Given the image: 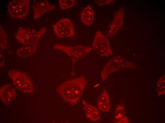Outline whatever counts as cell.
I'll list each match as a JSON object with an SVG mask.
<instances>
[{"mask_svg":"<svg viewBox=\"0 0 165 123\" xmlns=\"http://www.w3.org/2000/svg\"><path fill=\"white\" fill-rule=\"evenodd\" d=\"M87 83L83 76H80L66 81L59 89L64 99L74 104L82 96Z\"/></svg>","mask_w":165,"mask_h":123,"instance_id":"cell-1","label":"cell"},{"mask_svg":"<svg viewBox=\"0 0 165 123\" xmlns=\"http://www.w3.org/2000/svg\"><path fill=\"white\" fill-rule=\"evenodd\" d=\"M53 48L55 50H60L66 53L71 58L73 66L78 60L85 57L92 49V48L90 47L67 46L60 44H55Z\"/></svg>","mask_w":165,"mask_h":123,"instance_id":"cell-2","label":"cell"},{"mask_svg":"<svg viewBox=\"0 0 165 123\" xmlns=\"http://www.w3.org/2000/svg\"><path fill=\"white\" fill-rule=\"evenodd\" d=\"M8 73L13 84L17 89L24 93H31L33 92L32 82L25 73L14 69L10 70Z\"/></svg>","mask_w":165,"mask_h":123,"instance_id":"cell-3","label":"cell"},{"mask_svg":"<svg viewBox=\"0 0 165 123\" xmlns=\"http://www.w3.org/2000/svg\"><path fill=\"white\" fill-rule=\"evenodd\" d=\"M92 47L94 50L101 57H107L113 55L109 40L101 31L96 32Z\"/></svg>","mask_w":165,"mask_h":123,"instance_id":"cell-4","label":"cell"},{"mask_svg":"<svg viewBox=\"0 0 165 123\" xmlns=\"http://www.w3.org/2000/svg\"><path fill=\"white\" fill-rule=\"evenodd\" d=\"M131 64L121 57H114L108 61L101 72L103 82L105 80L111 73L121 69L130 67Z\"/></svg>","mask_w":165,"mask_h":123,"instance_id":"cell-5","label":"cell"},{"mask_svg":"<svg viewBox=\"0 0 165 123\" xmlns=\"http://www.w3.org/2000/svg\"><path fill=\"white\" fill-rule=\"evenodd\" d=\"M20 29L16 36L18 41L24 44L37 45L38 42L42 35L46 32V29L45 27H42L39 31L36 32L32 30L28 31L23 29Z\"/></svg>","mask_w":165,"mask_h":123,"instance_id":"cell-6","label":"cell"},{"mask_svg":"<svg viewBox=\"0 0 165 123\" xmlns=\"http://www.w3.org/2000/svg\"><path fill=\"white\" fill-rule=\"evenodd\" d=\"M55 34L59 38L73 36L75 34L73 24L69 19L62 18L53 26Z\"/></svg>","mask_w":165,"mask_h":123,"instance_id":"cell-7","label":"cell"},{"mask_svg":"<svg viewBox=\"0 0 165 123\" xmlns=\"http://www.w3.org/2000/svg\"><path fill=\"white\" fill-rule=\"evenodd\" d=\"M29 0H15L10 2L8 7L9 14L16 18L24 19L29 10Z\"/></svg>","mask_w":165,"mask_h":123,"instance_id":"cell-8","label":"cell"},{"mask_svg":"<svg viewBox=\"0 0 165 123\" xmlns=\"http://www.w3.org/2000/svg\"><path fill=\"white\" fill-rule=\"evenodd\" d=\"M124 13L122 9L116 13L106 32V36L111 37L115 35L122 27L123 23Z\"/></svg>","mask_w":165,"mask_h":123,"instance_id":"cell-9","label":"cell"},{"mask_svg":"<svg viewBox=\"0 0 165 123\" xmlns=\"http://www.w3.org/2000/svg\"><path fill=\"white\" fill-rule=\"evenodd\" d=\"M34 18L40 17L47 12L54 10L55 7L54 5L50 3L46 0H38L35 1L33 5Z\"/></svg>","mask_w":165,"mask_h":123,"instance_id":"cell-10","label":"cell"},{"mask_svg":"<svg viewBox=\"0 0 165 123\" xmlns=\"http://www.w3.org/2000/svg\"><path fill=\"white\" fill-rule=\"evenodd\" d=\"M16 95L15 89L11 84L4 85L0 88V98L5 104L10 103L14 99Z\"/></svg>","mask_w":165,"mask_h":123,"instance_id":"cell-11","label":"cell"},{"mask_svg":"<svg viewBox=\"0 0 165 123\" xmlns=\"http://www.w3.org/2000/svg\"><path fill=\"white\" fill-rule=\"evenodd\" d=\"M80 19L85 25L90 26L93 23L94 13L92 8L88 5L84 8L80 14Z\"/></svg>","mask_w":165,"mask_h":123,"instance_id":"cell-12","label":"cell"},{"mask_svg":"<svg viewBox=\"0 0 165 123\" xmlns=\"http://www.w3.org/2000/svg\"><path fill=\"white\" fill-rule=\"evenodd\" d=\"M97 106L99 110L103 112L110 110V100L107 91L104 90L98 99Z\"/></svg>","mask_w":165,"mask_h":123,"instance_id":"cell-13","label":"cell"},{"mask_svg":"<svg viewBox=\"0 0 165 123\" xmlns=\"http://www.w3.org/2000/svg\"><path fill=\"white\" fill-rule=\"evenodd\" d=\"M84 105V109L85 111L87 117L92 121H99L101 119L99 112L95 107L87 104L84 100L82 101Z\"/></svg>","mask_w":165,"mask_h":123,"instance_id":"cell-14","label":"cell"},{"mask_svg":"<svg viewBox=\"0 0 165 123\" xmlns=\"http://www.w3.org/2000/svg\"><path fill=\"white\" fill-rule=\"evenodd\" d=\"M37 45L25 44L19 48L17 50L16 54L23 57H27L32 55L36 52Z\"/></svg>","mask_w":165,"mask_h":123,"instance_id":"cell-15","label":"cell"},{"mask_svg":"<svg viewBox=\"0 0 165 123\" xmlns=\"http://www.w3.org/2000/svg\"><path fill=\"white\" fill-rule=\"evenodd\" d=\"M77 1L75 0H59V4L60 9L62 10L69 9L75 5Z\"/></svg>","mask_w":165,"mask_h":123,"instance_id":"cell-16","label":"cell"},{"mask_svg":"<svg viewBox=\"0 0 165 123\" xmlns=\"http://www.w3.org/2000/svg\"><path fill=\"white\" fill-rule=\"evenodd\" d=\"M123 108L122 106L119 105L116 109L115 112V118L118 123L123 118ZM117 123V122H116Z\"/></svg>","mask_w":165,"mask_h":123,"instance_id":"cell-17","label":"cell"},{"mask_svg":"<svg viewBox=\"0 0 165 123\" xmlns=\"http://www.w3.org/2000/svg\"><path fill=\"white\" fill-rule=\"evenodd\" d=\"M114 0H96L95 1V3L99 5L102 6L111 3Z\"/></svg>","mask_w":165,"mask_h":123,"instance_id":"cell-18","label":"cell"}]
</instances>
